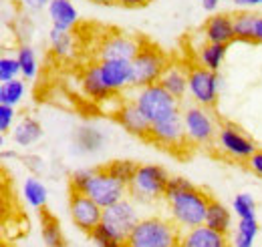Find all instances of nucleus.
Segmentation results:
<instances>
[{
    "label": "nucleus",
    "mask_w": 262,
    "mask_h": 247,
    "mask_svg": "<svg viewBox=\"0 0 262 247\" xmlns=\"http://www.w3.org/2000/svg\"><path fill=\"white\" fill-rule=\"evenodd\" d=\"M210 199L212 197L206 191H202L184 177H169L164 193L167 217L180 229H192L204 225Z\"/></svg>",
    "instance_id": "1"
},
{
    "label": "nucleus",
    "mask_w": 262,
    "mask_h": 247,
    "mask_svg": "<svg viewBox=\"0 0 262 247\" xmlns=\"http://www.w3.org/2000/svg\"><path fill=\"white\" fill-rule=\"evenodd\" d=\"M180 227L164 215L141 217L127 237V247H176Z\"/></svg>",
    "instance_id": "2"
},
{
    "label": "nucleus",
    "mask_w": 262,
    "mask_h": 247,
    "mask_svg": "<svg viewBox=\"0 0 262 247\" xmlns=\"http://www.w3.org/2000/svg\"><path fill=\"white\" fill-rule=\"evenodd\" d=\"M169 181V175L160 165H139L131 183L127 185V197H131L139 205H151L160 199H164L165 187Z\"/></svg>",
    "instance_id": "3"
},
{
    "label": "nucleus",
    "mask_w": 262,
    "mask_h": 247,
    "mask_svg": "<svg viewBox=\"0 0 262 247\" xmlns=\"http://www.w3.org/2000/svg\"><path fill=\"white\" fill-rule=\"evenodd\" d=\"M167 64H169V57L164 51L143 38L139 53L131 61V70H133L131 89H141V87L160 83Z\"/></svg>",
    "instance_id": "4"
},
{
    "label": "nucleus",
    "mask_w": 262,
    "mask_h": 247,
    "mask_svg": "<svg viewBox=\"0 0 262 247\" xmlns=\"http://www.w3.org/2000/svg\"><path fill=\"white\" fill-rule=\"evenodd\" d=\"M135 101V105L141 109V113L147 117V121L154 125L158 121H164L167 117H171L173 113H180V101L171 93H167L160 83L135 89V93L131 96Z\"/></svg>",
    "instance_id": "5"
},
{
    "label": "nucleus",
    "mask_w": 262,
    "mask_h": 247,
    "mask_svg": "<svg viewBox=\"0 0 262 247\" xmlns=\"http://www.w3.org/2000/svg\"><path fill=\"white\" fill-rule=\"evenodd\" d=\"M182 121H184L186 137H188L190 145L212 147L216 143V135H218L220 125L208 107H200V105L184 107L182 109Z\"/></svg>",
    "instance_id": "6"
},
{
    "label": "nucleus",
    "mask_w": 262,
    "mask_h": 247,
    "mask_svg": "<svg viewBox=\"0 0 262 247\" xmlns=\"http://www.w3.org/2000/svg\"><path fill=\"white\" fill-rule=\"evenodd\" d=\"M220 87H222V79L218 72L198 62L188 66V96L192 98L194 105L208 109L216 107L220 98Z\"/></svg>",
    "instance_id": "7"
},
{
    "label": "nucleus",
    "mask_w": 262,
    "mask_h": 247,
    "mask_svg": "<svg viewBox=\"0 0 262 247\" xmlns=\"http://www.w3.org/2000/svg\"><path fill=\"white\" fill-rule=\"evenodd\" d=\"M85 195H89L93 201H97L103 209L115 205L117 201L125 199L127 197V185L121 183L119 179H115L107 167H95L93 169V175L89 177V181L85 183L83 191Z\"/></svg>",
    "instance_id": "8"
},
{
    "label": "nucleus",
    "mask_w": 262,
    "mask_h": 247,
    "mask_svg": "<svg viewBox=\"0 0 262 247\" xmlns=\"http://www.w3.org/2000/svg\"><path fill=\"white\" fill-rule=\"evenodd\" d=\"M214 147L222 157H226L230 161H238V163H246L258 149L256 143L234 123L220 125Z\"/></svg>",
    "instance_id": "9"
},
{
    "label": "nucleus",
    "mask_w": 262,
    "mask_h": 247,
    "mask_svg": "<svg viewBox=\"0 0 262 247\" xmlns=\"http://www.w3.org/2000/svg\"><path fill=\"white\" fill-rule=\"evenodd\" d=\"M139 211H137V203L131 199V197H125L121 201H117L115 205L103 209V225L115 233L119 239H123L127 243V237L133 231V227L137 225L139 221Z\"/></svg>",
    "instance_id": "10"
},
{
    "label": "nucleus",
    "mask_w": 262,
    "mask_h": 247,
    "mask_svg": "<svg viewBox=\"0 0 262 247\" xmlns=\"http://www.w3.org/2000/svg\"><path fill=\"white\" fill-rule=\"evenodd\" d=\"M149 143H156L160 147H164L171 153L184 151L188 149V137H186V129L182 121V111L173 113L171 117H167L164 121L151 125V133H149Z\"/></svg>",
    "instance_id": "11"
},
{
    "label": "nucleus",
    "mask_w": 262,
    "mask_h": 247,
    "mask_svg": "<svg viewBox=\"0 0 262 247\" xmlns=\"http://www.w3.org/2000/svg\"><path fill=\"white\" fill-rule=\"evenodd\" d=\"M69 213L75 227H79L85 233H91L103 221V207L81 191L69 193Z\"/></svg>",
    "instance_id": "12"
},
{
    "label": "nucleus",
    "mask_w": 262,
    "mask_h": 247,
    "mask_svg": "<svg viewBox=\"0 0 262 247\" xmlns=\"http://www.w3.org/2000/svg\"><path fill=\"white\" fill-rule=\"evenodd\" d=\"M141 42L143 38H137V36H131L125 32H111V34H105L99 42L97 55L99 61H113V59H119V61H133L135 55L139 53L141 48Z\"/></svg>",
    "instance_id": "13"
},
{
    "label": "nucleus",
    "mask_w": 262,
    "mask_h": 247,
    "mask_svg": "<svg viewBox=\"0 0 262 247\" xmlns=\"http://www.w3.org/2000/svg\"><path fill=\"white\" fill-rule=\"evenodd\" d=\"M113 117H115V121L119 123V127H123L129 135L149 141L151 123L147 121V117L141 113V109L135 105L133 98H123V101L119 103V107L113 111Z\"/></svg>",
    "instance_id": "14"
},
{
    "label": "nucleus",
    "mask_w": 262,
    "mask_h": 247,
    "mask_svg": "<svg viewBox=\"0 0 262 247\" xmlns=\"http://www.w3.org/2000/svg\"><path fill=\"white\" fill-rule=\"evenodd\" d=\"M180 247H232V239L226 233H220L212 227L198 225L192 229H182L180 231Z\"/></svg>",
    "instance_id": "15"
},
{
    "label": "nucleus",
    "mask_w": 262,
    "mask_h": 247,
    "mask_svg": "<svg viewBox=\"0 0 262 247\" xmlns=\"http://www.w3.org/2000/svg\"><path fill=\"white\" fill-rule=\"evenodd\" d=\"M97 64H99V70H101V77H103L105 85H107L115 94L123 93L125 89L131 87V77H133L131 61L113 59V61H99Z\"/></svg>",
    "instance_id": "16"
},
{
    "label": "nucleus",
    "mask_w": 262,
    "mask_h": 247,
    "mask_svg": "<svg viewBox=\"0 0 262 247\" xmlns=\"http://www.w3.org/2000/svg\"><path fill=\"white\" fill-rule=\"evenodd\" d=\"M202 34H204L206 42H216V44H232V42H236L234 16L232 14H212L204 22Z\"/></svg>",
    "instance_id": "17"
},
{
    "label": "nucleus",
    "mask_w": 262,
    "mask_h": 247,
    "mask_svg": "<svg viewBox=\"0 0 262 247\" xmlns=\"http://www.w3.org/2000/svg\"><path fill=\"white\" fill-rule=\"evenodd\" d=\"M81 89H83L85 96L91 98L93 103H107V101H111L113 96H117V94L105 85L97 62L85 66V70H83V75H81Z\"/></svg>",
    "instance_id": "18"
},
{
    "label": "nucleus",
    "mask_w": 262,
    "mask_h": 247,
    "mask_svg": "<svg viewBox=\"0 0 262 247\" xmlns=\"http://www.w3.org/2000/svg\"><path fill=\"white\" fill-rule=\"evenodd\" d=\"M160 85L167 93L173 94L178 101H182L188 94V66L182 62L169 61L160 79Z\"/></svg>",
    "instance_id": "19"
},
{
    "label": "nucleus",
    "mask_w": 262,
    "mask_h": 247,
    "mask_svg": "<svg viewBox=\"0 0 262 247\" xmlns=\"http://www.w3.org/2000/svg\"><path fill=\"white\" fill-rule=\"evenodd\" d=\"M51 24L61 31H71L79 22V10L71 0H51L47 6Z\"/></svg>",
    "instance_id": "20"
},
{
    "label": "nucleus",
    "mask_w": 262,
    "mask_h": 247,
    "mask_svg": "<svg viewBox=\"0 0 262 247\" xmlns=\"http://www.w3.org/2000/svg\"><path fill=\"white\" fill-rule=\"evenodd\" d=\"M45 131H42V125L38 123L34 117L31 115H23L16 125L12 127V141L18 145V147H33L36 145L40 139H42Z\"/></svg>",
    "instance_id": "21"
},
{
    "label": "nucleus",
    "mask_w": 262,
    "mask_h": 247,
    "mask_svg": "<svg viewBox=\"0 0 262 247\" xmlns=\"http://www.w3.org/2000/svg\"><path fill=\"white\" fill-rule=\"evenodd\" d=\"M228 46L230 44H216V42H204L200 44L196 51V62L214 70V72H220L222 64L226 61V55H228Z\"/></svg>",
    "instance_id": "22"
},
{
    "label": "nucleus",
    "mask_w": 262,
    "mask_h": 247,
    "mask_svg": "<svg viewBox=\"0 0 262 247\" xmlns=\"http://www.w3.org/2000/svg\"><path fill=\"white\" fill-rule=\"evenodd\" d=\"M75 149L83 155H93L99 153L105 145V135L103 131H99L97 127H91V125H85L81 129H77L75 133Z\"/></svg>",
    "instance_id": "23"
},
{
    "label": "nucleus",
    "mask_w": 262,
    "mask_h": 247,
    "mask_svg": "<svg viewBox=\"0 0 262 247\" xmlns=\"http://www.w3.org/2000/svg\"><path fill=\"white\" fill-rule=\"evenodd\" d=\"M208 227L220 231V233H226L228 235L232 231V211L224 203L216 201L214 197L210 199V205H208V213H206V221H204Z\"/></svg>",
    "instance_id": "24"
},
{
    "label": "nucleus",
    "mask_w": 262,
    "mask_h": 247,
    "mask_svg": "<svg viewBox=\"0 0 262 247\" xmlns=\"http://www.w3.org/2000/svg\"><path fill=\"white\" fill-rule=\"evenodd\" d=\"M260 233V223L256 217L238 219V225L232 233V247H254V241Z\"/></svg>",
    "instance_id": "25"
},
{
    "label": "nucleus",
    "mask_w": 262,
    "mask_h": 247,
    "mask_svg": "<svg viewBox=\"0 0 262 247\" xmlns=\"http://www.w3.org/2000/svg\"><path fill=\"white\" fill-rule=\"evenodd\" d=\"M23 197L33 209H42L49 201V191H47V185L38 177L31 175L23 183Z\"/></svg>",
    "instance_id": "26"
},
{
    "label": "nucleus",
    "mask_w": 262,
    "mask_h": 247,
    "mask_svg": "<svg viewBox=\"0 0 262 247\" xmlns=\"http://www.w3.org/2000/svg\"><path fill=\"white\" fill-rule=\"evenodd\" d=\"M254 31H256V14L242 10L234 14V34L236 42L254 44Z\"/></svg>",
    "instance_id": "27"
},
{
    "label": "nucleus",
    "mask_w": 262,
    "mask_h": 247,
    "mask_svg": "<svg viewBox=\"0 0 262 247\" xmlns=\"http://www.w3.org/2000/svg\"><path fill=\"white\" fill-rule=\"evenodd\" d=\"M40 235L47 247H67L61 225L51 213H42L40 215Z\"/></svg>",
    "instance_id": "28"
},
{
    "label": "nucleus",
    "mask_w": 262,
    "mask_h": 247,
    "mask_svg": "<svg viewBox=\"0 0 262 247\" xmlns=\"http://www.w3.org/2000/svg\"><path fill=\"white\" fill-rule=\"evenodd\" d=\"M16 61L20 64V79L25 81H34L38 75V59L33 46L29 44H20L16 48Z\"/></svg>",
    "instance_id": "29"
},
{
    "label": "nucleus",
    "mask_w": 262,
    "mask_h": 247,
    "mask_svg": "<svg viewBox=\"0 0 262 247\" xmlns=\"http://www.w3.org/2000/svg\"><path fill=\"white\" fill-rule=\"evenodd\" d=\"M27 94L25 79H14L10 83H0V105L18 107Z\"/></svg>",
    "instance_id": "30"
},
{
    "label": "nucleus",
    "mask_w": 262,
    "mask_h": 247,
    "mask_svg": "<svg viewBox=\"0 0 262 247\" xmlns=\"http://www.w3.org/2000/svg\"><path fill=\"white\" fill-rule=\"evenodd\" d=\"M49 44H51V51L61 59L73 55V34H71V31H61V29L53 27L51 34H49Z\"/></svg>",
    "instance_id": "31"
},
{
    "label": "nucleus",
    "mask_w": 262,
    "mask_h": 247,
    "mask_svg": "<svg viewBox=\"0 0 262 247\" xmlns=\"http://www.w3.org/2000/svg\"><path fill=\"white\" fill-rule=\"evenodd\" d=\"M107 167V171L115 177V179H119L121 183H125V185H129L131 179H133V175H135V171H137V163L135 161H127V159H117V161H111L109 165H105Z\"/></svg>",
    "instance_id": "32"
},
{
    "label": "nucleus",
    "mask_w": 262,
    "mask_h": 247,
    "mask_svg": "<svg viewBox=\"0 0 262 247\" xmlns=\"http://www.w3.org/2000/svg\"><path fill=\"white\" fill-rule=\"evenodd\" d=\"M91 241L95 243V247H125L127 243L123 239H119L115 233H111L103 223H99L97 227L89 233Z\"/></svg>",
    "instance_id": "33"
},
{
    "label": "nucleus",
    "mask_w": 262,
    "mask_h": 247,
    "mask_svg": "<svg viewBox=\"0 0 262 247\" xmlns=\"http://www.w3.org/2000/svg\"><path fill=\"white\" fill-rule=\"evenodd\" d=\"M232 211L236 213L238 219H250L256 217V201L248 193H238L232 201Z\"/></svg>",
    "instance_id": "34"
},
{
    "label": "nucleus",
    "mask_w": 262,
    "mask_h": 247,
    "mask_svg": "<svg viewBox=\"0 0 262 247\" xmlns=\"http://www.w3.org/2000/svg\"><path fill=\"white\" fill-rule=\"evenodd\" d=\"M14 79H20V64L16 57L4 55L0 59V83H10Z\"/></svg>",
    "instance_id": "35"
},
{
    "label": "nucleus",
    "mask_w": 262,
    "mask_h": 247,
    "mask_svg": "<svg viewBox=\"0 0 262 247\" xmlns=\"http://www.w3.org/2000/svg\"><path fill=\"white\" fill-rule=\"evenodd\" d=\"M16 107L10 105H0V135H6L12 131V127L16 125Z\"/></svg>",
    "instance_id": "36"
},
{
    "label": "nucleus",
    "mask_w": 262,
    "mask_h": 247,
    "mask_svg": "<svg viewBox=\"0 0 262 247\" xmlns=\"http://www.w3.org/2000/svg\"><path fill=\"white\" fill-rule=\"evenodd\" d=\"M244 165L248 167V171H250L252 175H256V177L262 179V149H256L254 155H252Z\"/></svg>",
    "instance_id": "37"
},
{
    "label": "nucleus",
    "mask_w": 262,
    "mask_h": 247,
    "mask_svg": "<svg viewBox=\"0 0 262 247\" xmlns=\"http://www.w3.org/2000/svg\"><path fill=\"white\" fill-rule=\"evenodd\" d=\"M149 2H154V0H117V4H121L123 8H143Z\"/></svg>",
    "instance_id": "38"
},
{
    "label": "nucleus",
    "mask_w": 262,
    "mask_h": 247,
    "mask_svg": "<svg viewBox=\"0 0 262 247\" xmlns=\"http://www.w3.org/2000/svg\"><path fill=\"white\" fill-rule=\"evenodd\" d=\"M20 2H23L25 6H29V8H34V10H40V8H47L51 0H20Z\"/></svg>",
    "instance_id": "39"
},
{
    "label": "nucleus",
    "mask_w": 262,
    "mask_h": 247,
    "mask_svg": "<svg viewBox=\"0 0 262 247\" xmlns=\"http://www.w3.org/2000/svg\"><path fill=\"white\" fill-rule=\"evenodd\" d=\"M254 44H262V14H256V31H254Z\"/></svg>",
    "instance_id": "40"
},
{
    "label": "nucleus",
    "mask_w": 262,
    "mask_h": 247,
    "mask_svg": "<svg viewBox=\"0 0 262 247\" xmlns=\"http://www.w3.org/2000/svg\"><path fill=\"white\" fill-rule=\"evenodd\" d=\"M220 6V0H202V8L206 12H216Z\"/></svg>",
    "instance_id": "41"
},
{
    "label": "nucleus",
    "mask_w": 262,
    "mask_h": 247,
    "mask_svg": "<svg viewBox=\"0 0 262 247\" xmlns=\"http://www.w3.org/2000/svg\"><path fill=\"white\" fill-rule=\"evenodd\" d=\"M234 4L238 6H262V0H234Z\"/></svg>",
    "instance_id": "42"
},
{
    "label": "nucleus",
    "mask_w": 262,
    "mask_h": 247,
    "mask_svg": "<svg viewBox=\"0 0 262 247\" xmlns=\"http://www.w3.org/2000/svg\"><path fill=\"white\" fill-rule=\"evenodd\" d=\"M89 2L99 4V6H113V4H117V0H89Z\"/></svg>",
    "instance_id": "43"
},
{
    "label": "nucleus",
    "mask_w": 262,
    "mask_h": 247,
    "mask_svg": "<svg viewBox=\"0 0 262 247\" xmlns=\"http://www.w3.org/2000/svg\"><path fill=\"white\" fill-rule=\"evenodd\" d=\"M18 155L16 151H6V149H2V161H8V159H16Z\"/></svg>",
    "instance_id": "44"
},
{
    "label": "nucleus",
    "mask_w": 262,
    "mask_h": 247,
    "mask_svg": "<svg viewBox=\"0 0 262 247\" xmlns=\"http://www.w3.org/2000/svg\"><path fill=\"white\" fill-rule=\"evenodd\" d=\"M176 247H180V245H176Z\"/></svg>",
    "instance_id": "45"
},
{
    "label": "nucleus",
    "mask_w": 262,
    "mask_h": 247,
    "mask_svg": "<svg viewBox=\"0 0 262 247\" xmlns=\"http://www.w3.org/2000/svg\"><path fill=\"white\" fill-rule=\"evenodd\" d=\"M125 247H127V245H125Z\"/></svg>",
    "instance_id": "46"
}]
</instances>
